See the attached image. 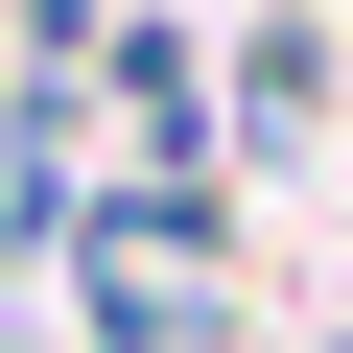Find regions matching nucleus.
I'll return each instance as SVG.
<instances>
[{
    "label": "nucleus",
    "instance_id": "f257e3e1",
    "mask_svg": "<svg viewBox=\"0 0 353 353\" xmlns=\"http://www.w3.org/2000/svg\"><path fill=\"white\" fill-rule=\"evenodd\" d=\"M236 118H259V141H306V118H330V48H306V24H259V48H236Z\"/></svg>",
    "mask_w": 353,
    "mask_h": 353
}]
</instances>
